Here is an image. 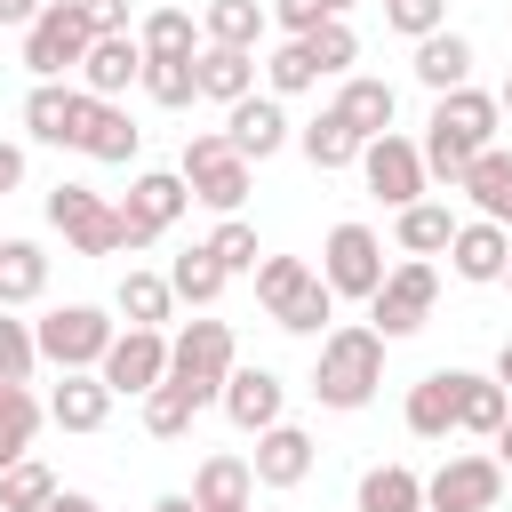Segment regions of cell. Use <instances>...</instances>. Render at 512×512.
<instances>
[{"label":"cell","instance_id":"e0dca14e","mask_svg":"<svg viewBox=\"0 0 512 512\" xmlns=\"http://www.w3.org/2000/svg\"><path fill=\"white\" fill-rule=\"evenodd\" d=\"M504 264H512V224H496V216L456 224V240H448V272H456V280L496 288V280H504Z\"/></svg>","mask_w":512,"mask_h":512},{"label":"cell","instance_id":"9a60e30c","mask_svg":"<svg viewBox=\"0 0 512 512\" xmlns=\"http://www.w3.org/2000/svg\"><path fill=\"white\" fill-rule=\"evenodd\" d=\"M80 112H88V88H72V80H32V96H24V136L72 152V144H80Z\"/></svg>","mask_w":512,"mask_h":512},{"label":"cell","instance_id":"d6a6232c","mask_svg":"<svg viewBox=\"0 0 512 512\" xmlns=\"http://www.w3.org/2000/svg\"><path fill=\"white\" fill-rule=\"evenodd\" d=\"M136 40H144V56H200V48H208L200 16H192V8H176V0H168V8H152V16L136 24Z\"/></svg>","mask_w":512,"mask_h":512},{"label":"cell","instance_id":"8992f818","mask_svg":"<svg viewBox=\"0 0 512 512\" xmlns=\"http://www.w3.org/2000/svg\"><path fill=\"white\" fill-rule=\"evenodd\" d=\"M32 336H40V360L48 368H104V352H112V312L104 304H56V312H40L32 320Z\"/></svg>","mask_w":512,"mask_h":512},{"label":"cell","instance_id":"f1b7e54d","mask_svg":"<svg viewBox=\"0 0 512 512\" xmlns=\"http://www.w3.org/2000/svg\"><path fill=\"white\" fill-rule=\"evenodd\" d=\"M48 296V248L40 240H0V312Z\"/></svg>","mask_w":512,"mask_h":512},{"label":"cell","instance_id":"db71d44e","mask_svg":"<svg viewBox=\"0 0 512 512\" xmlns=\"http://www.w3.org/2000/svg\"><path fill=\"white\" fill-rule=\"evenodd\" d=\"M496 464L512 472V416H504V432H496Z\"/></svg>","mask_w":512,"mask_h":512},{"label":"cell","instance_id":"11a10c76","mask_svg":"<svg viewBox=\"0 0 512 512\" xmlns=\"http://www.w3.org/2000/svg\"><path fill=\"white\" fill-rule=\"evenodd\" d=\"M496 384L512 392V336H504V352H496Z\"/></svg>","mask_w":512,"mask_h":512},{"label":"cell","instance_id":"74e56055","mask_svg":"<svg viewBox=\"0 0 512 512\" xmlns=\"http://www.w3.org/2000/svg\"><path fill=\"white\" fill-rule=\"evenodd\" d=\"M152 104H168V112H184L192 96H200V64L192 56H144V80H136Z\"/></svg>","mask_w":512,"mask_h":512},{"label":"cell","instance_id":"603a6c76","mask_svg":"<svg viewBox=\"0 0 512 512\" xmlns=\"http://www.w3.org/2000/svg\"><path fill=\"white\" fill-rule=\"evenodd\" d=\"M504 416H512V392H504L496 376H472V368H456V432H472V440H496V432H504Z\"/></svg>","mask_w":512,"mask_h":512},{"label":"cell","instance_id":"7c38bea8","mask_svg":"<svg viewBox=\"0 0 512 512\" xmlns=\"http://www.w3.org/2000/svg\"><path fill=\"white\" fill-rule=\"evenodd\" d=\"M384 272H392V264H384V240H376L368 224H336V232L320 240V280H328L336 296H360V304H368V296L384 288Z\"/></svg>","mask_w":512,"mask_h":512},{"label":"cell","instance_id":"2e32d148","mask_svg":"<svg viewBox=\"0 0 512 512\" xmlns=\"http://www.w3.org/2000/svg\"><path fill=\"white\" fill-rule=\"evenodd\" d=\"M136 144H144V128L128 120V104L120 96H88V112H80V160H96V168H128L136 160Z\"/></svg>","mask_w":512,"mask_h":512},{"label":"cell","instance_id":"277c9868","mask_svg":"<svg viewBox=\"0 0 512 512\" xmlns=\"http://www.w3.org/2000/svg\"><path fill=\"white\" fill-rule=\"evenodd\" d=\"M176 168H184L192 200H200V208H216V216H240V200H248V184H256V160H240L224 128L184 136V160H176Z\"/></svg>","mask_w":512,"mask_h":512},{"label":"cell","instance_id":"30bf717a","mask_svg":"<svg viewBox=\"0 0 512 512\" xmlns=\"http://www.w3.org/2000/svg\"><path fill=\"white\" fill-rule=\"evenodd\" d=\"M360 176H368V192L400 216L408 200H424V184H432V168H424V144H408V136H368L360 144Z\"/></svg>","mask_w":512,"mask_h":512},{"label":"cell","instance_id":"9f6ffc18","mask_svg":"<svg viewBox=\"0 0 512 512\" xmlns=\"http://www.w3.org/2000/svg\"><path fill=\"white\" fill-rule=\"evenodd\" d=\"M496 104H504V120H512V80H504V88H496Z\"/></svg>","mask_w":512,"mask_h":512},{"label":"cell","instance_id":"ab89813d","mask_svg":"<svg viewBox=\"0 0 512 512\" xmlns=\"http://www.w3.org/2000/svg\"><path fill=\"white\" fill-rule=\"evenodd\" d=\"M192 416H200V400H192L176 376H160V384L144 392V432H152V440H184V432H192Z\"/></svg>","mask_w":512,"mask_h":512},{"label":"cell","instance_id":"f35d334b","mask_svg":"<svg viewBox=\"0 0 512 512\" xmlns=\"http://www.w3.org/2000/svg\"><path fill=\"white\" fill-rule=\"evenodd\" d=\"M224 280H232V272L208 256V240H200V248H184V256L168 264V288H176V304H216V296H224Z\"/></svg>","mask_w":512,"mask_h":512},{"label":"cell","instance_id":"4316f807","mask_svg":"<svg viewBox=\"0 0 512 512\" xmlns=\"http://www.w3.org/2000/svg\"><path fill=\"white\" fill-rule=\"evenodd\" d=\"M192 64H200V96H208V104H240V96H256V48H216V40H208Z\"/></svg>","mask_w":512,"mask_h":512},{"label":"cell","instance_id":"484cf974","mask_svg":"<svg viewBox=\"0 0 512 512\" xmlns=\"http://www.w3.org/2000/svg\"><path fill=\"white\" fill-rule=\"evenodd\" d=\"M416 80H424L432 96L464 88V80H472V40H464V32H448V24H440V32H424V40H416Z\"/></svg>","mask_w":512,"mask_h":512},{"label":"cell","instance_id":"d6986e66","mask_svg":"<svg viewBox=\"0 0 512 512\" xmlns=\"http://www.w3.org/2000/svg\"><path fill=\"white\" fill-rule=\"evenodd\" d=\"M112 400H120V392H112L96 368H64V384L48 392V424H56V432H104Z\"/></svg>","mask_w":512,"mask_h":512},{"label":"cell","instance_id":"7a4b0ae2","mask_svg":"<svg viewBox=\"0 0 512 512\" xmlns=\"http://www.w3.org/2000/svg\"><path fill=\"white\" fill-rule=\"evenodd\" d=\"M384 384V336L376 328H328L320 336V360H312V400L320 408H368Z\"/></svg>","mask_w":512,"mask_h":512},{"label":"cell","instance_id":"8d00e7d4","mask_svg":"<svg viewBox=\"0 0 512 512\" xmlns=\"http://www.w3.org/2000/svg\"><path fill=\"white\" fill-rule=\"evenodd\" d=\"M40 400H32V384H0V472L16 464V456H32V432H40Z\"/></svg>","mask_w":512,"mask_h":512},{"label":"cell","instance_id":"681fc988","mask_svg":"<svg viewBox=\"0 0 512 512\" xmlns=\"http://www.w3.org/2000/svg\"><path fill=\"white\" fill-rule=\"evenodd\" d=\"M40 8H48V0H0V24H8V32H24Z\"/></svg>","mask_w":512,"mask_h":512},{"label":"cell","instance_id":"7402d4cb","mask_svg":"<svg viewBox=\"0 0 512 512\" xmlns=\"http://www.w3.org/2000/svg\"><path fill=\"white\" fill-rule=\"evenodd\" d=\"M136 80H144V40L136 32H104L88 48V64H80V88L88 96H128Z\"/></svg>","mask_w":512,"mask_h":512},{"label":"cell","instance_id":"52a82bcc","mask_svg":"<svg viewBox=\"0 0 512 512\" xmlns=\"http://www.w3.org/2000/svg\"><path fill=\"white\" fill-rule=\"evenodd\" d=\"M240 368V352H232V328L224 320H184V336H168V376L208 408V400H224V376Z\"/></svg>","mask_w":512,"mask_h":512},{"label":"cell","instance_id":"f546056e","mask_svg":"<svg viewBox=\"0 0 512 512\" xmlns=\"http://www.w3.org/2000/svg\"><path fill=\"white\" fill-rule=\"evenodd\" d=\"M392 240H400V256H448V240H456L448 200H408V208L392 216Z\"/></svg>","mask_w":512,"mask_h":512},{"label":"cell","instance_id":"ee69618b","mask_svg":"<svg viewBox=\"0 0 512 512\" xmlns=\"http://www.w3.org/2000/svg\"><path fill=\"white\" fill-rule=\"evenodd\" d=\"M208 256H216L224 272H256V264H264V248H256V224H248V216H224V224L208 232Z\"/></svg>","mask_w":512,"mask_h":512},{"label":"cell","instance_id":"3957f363","mask_svg":"<svg viewBox=\"0 0 512 512\" xmlns=\"http://www.w3.org/2000/svg\"><path fill=\"white\" fill-rule=\"evenodd\" d=\"M256 304H264L272 328H288V336H328V320H336V288H328L304 256H264V264H256Z\"/></svg>","mask_w":512,"mask_h":512},{"label":"cell","instance_id":"816d5d0a","mask_svg":"<svg viewBox=\"0 0 512 512\" xmlns=\"http://www.w3.org/2000/svg\"><path fill=\"white\" fill-rule=\"evenodd\" d=\"M48 512H104V504H96V496H80V488H56V496H48Z\"/></svg>","mask_w":512,"mask_h":512},{"label":"cell","instance_id":"f6af8a7d","mask_svg":"<svg viewBox=\"0 0 512 512\" xmlns=\"http://www.w3.org/2000/svg\"><path fill=\"white\" fill-rule=\"evenodd\" d=\"M32 368H40L32 320H8V312H0V384H32Z\"/></svg>","mask_w":512,"mask_h":512},{"label":"cell","instance_id":"44dd1931","mask_svg":"<svg viewBox=\"0 0 512 512\" xmlns=\"http://www.w3.org/2000/svg\"><path fill=\"white\" fill-rule=\"evenodd\" d=\"M256 488H304L312 480V432L304 424H272V432H256Z\"/></svg>","mask_w":512,"mask_h":512},{"label":"cell","instance_id":"1f68e13d","mask_svg":"<svg viewBox=\"0 0 512 512\" xmlns=\"http://www.w3.org/2000/svg\"><path fill=\"white\" fill-rule=\"evenodd\" d=\"M352 512H424V480H416L408 464H368Z\"/></svg>","mask_w":512,"mask_h":512},{"label":"cell","instance_id":"f5cc1de1","mask_svg":"<svg viewBox=\"0 0 512 512\" xmlns=\"http://www.w3.org/2000/svg\"><path fill=\"white\" fill-rule=\"evenodd\" d=\"M152 512H200V496H160Z\"/></svg>","mask_w":512,"mask_h":512},{"label":"cell","instance_id":"ba28073f","mask_svg":"<svg viewBox=\"0 0 512 512\" xmlns=\"http://www.w3.org/2000/svg\"><path fill=\"white\" fill-rule=\"evenodd\" d=\"M432 304H440V272H432V256H408V264H392L384 272V288L368 296V328L392 344V336H416L424 320H432Z\"/></svg>","mask_w":512,"mask_h":512},{"label":"cell","instance_id":"836d02e7","mask_svg":"<svg viewBox=\"0 0 512 512\" xmlns=\"http://www.w3.org/2000/svg\"><path fill=\"white\" fill-rule=\"evenodd\" d=\"M168 304H176L168 272H120V288H112V312H120L128 328H160V320H168Z\"/></svg>","mask_w":512,"mask_h":512},{"label":"cell","instance_id":"7bdbcfd3","mask_svg":"<svg viewBox=\"0 0 512 512\" xmlns=\"http://www.w3.org/2000/svg\"><path fill=\"white\" fill-rule=\"evenodd\" d=\"M264 88H272V96H304V88H320L312 48H304V40H280V48L264 56Z\"/></svg>","mask_w":512,"mask_h":512},{"label":"cell","instance_id":"c3c4849f","mask_svg":"<svg viewBox=\"0 0 512 512\" xmlns=\"http://www.w3.org/2000/svg\"><path fill=\"white\" fill-rule=\"evenodd\" d=\"M80 16H88L96 40H104V32H136V24H128V0H80Z\"/></svg>","mask_w":512,"mask_h":512},{"label":"cell","instance_id":"6da1fadb","mask_svg":"<svg viewBox=\"0 0 512 512\" xmlns=\"http://www.w3.org/2000/svg\"><path fill=\"white\" fill-rule=\"evenodd\" d=\"M496 128H504V104L488 96V88H448V96H432V120H424V168L456 192L464 184V168L496 144Z\"/></svg>","mask_w":512,"mask_h":512},{"label":"cell","instance_id":"d4e9b609","mask_svg":"<svg viewBox=\"0 0 512 512\" xmlns=\"http://www.w3.org/2000/svg\"><path fill=\"white\" fill-rule=\"evenodd\" d=\"M192 496H200V512H240V504H256V464L248 456H200Z\"/></svg>","mask_w":512,"mask_h":512},{"label":"cell","instance_id":"d590c367","mask_svg":"<svg viewBox=\"0 0 512 512\" xmlns=\"http://www.w3.org/2000/svg\"><path fill=\"white\" fill-rule=\"evenodd\" d=\"M456 192H472V208H480V216L512 224V152H496V144H488V152L464 168V184H456Z\"/></svg>","mask_w":512,"mask_h":512},{"label":"cell","instance_id":"83f0119b","mask_svg":"<svg viewBox=\"0 0 512 512\" xmlns=\"http://www.w3.org/2000/svg\"><path fill=\"white\" fill-rule=\"evenodd\" d=\"M360 144H368V136H360V128H352L336 104H328L320 120H304V128H296V152H304L320 176H328V168H352V160H360Z\"/></svg>","mask_w":512,"mask_h":512},{"label":"cell","instance_id":"6f0895ef","mask_svg":"<svg viewBox=\"0 0 512 512\" xmlns=\"http://www.w3.org/2000/svg\"><path fill=\"white\" fill-rule=\"evenodd\" d=\"M328 8H336V16H352V8H360V0H328Z\"/></svg>","mask_w":512,"mask_h":512},{"label":"cell","instance_id":"91938a15","mask_svg":"<svg viewBox=\"0 0 512 512\" xmlns=\"http://www.w3.org/2000/svg\"><path fill=\"white\" fill-rule=\"evenodd\" d=\"M240 512H256V504H240Z\"/></svg>","mask_w":512,"mask_h":512},{"label":"cell","instance_id":"5b68a950","mask_svg":"<svg viewBox=\"0 0 512 512\" xmlns=\"http://www.w3.org/2000/svg\"><path fill=\"white\" fill-rule=\"evenodd\" d=\"M88 48H96V32H88L80 0H48V8L24 24V72H32V80H64V72H80Z\"/></svg>","mask_w":512,"mask_h":512},{"label":"cell","instance_id":"cb8c5ba5","mask_svg":"<svg viewBox=\"0 0 512 512\" xmlns=\"http://www.w3.org/2000/svg\"><path fill=\"white\" fill-rule=\"evenodd\" d=\"M400 416H408V432H416V440H448V432H456V368H432V376H416Z\"/></svg>","mask_w":512,"mask_h":512},{"label":"cell","instance_id":"bcb514c9","mask_svg":"<svg viewBox=\"0 0 512 512\" xmlns=\"http://www.w3.org/2000/svg\"><path fill=\"white\" fill-rule=\"evenodd\" d=\"M384 24H392L400 40H424V32L448 24V0H384Z\"/></svg>","mask_w":512,"mask_h":512},{"label":"cell","instance_id":"8fae6325","mask_svg":"<svg viewBox=\"0 0 512 512\" xmlns=\"http://www.w3.org/2000/svg\"><path fill=\"white\" fill-rule=\"evenodd\" d=\"M184 208H192L184 168H144V176L128 184V200H120V232H128V248H152Z\"/></svg>","mask_w":512,"mask_h":512},{"label":"cell","instance_id":"f907efd6","mask_svg":"<svg viewBox=\"0 0 512 512\" xmlns=\"http://www.w3.org/2000/svg\"><path fill=\"white\" fill-rule=\"evenodd\" d=\"M16 184H24V152H16V144H0V192H16Z\"/></svg>","mask_w":512,"mask_h":512},{"label":"cell","instance_id":"680465c9","mask_svg":"<svg viewBox=\"0 0 512 512\" xmlns=\"http://www.w3.org/2000/svg\"><path fill=\"white\" fill-rule=\"evenodd\" d=\"M496 288H512V264H504V280H496Z\"/></svg>","mask_w":512,"mask_h":512},{"label":"cell","instance_id":"ac0fdd59","mask_svg":"<svg viewBox=\"0 0 512 512\" xmlns=\"http://www.w3.org/2000/svg\"><path fill=\"white\" fill-rule=\"evenodd\" d=\"M280 104H288V96H272V88H264V96H240V104H224V136H232V152H240V160H272V152L296 136Z\"/></svg>","mask_w":512,"mask_h":512},{"label":"cell","instance_id":"60d3db41","mask_svg":"<svg viewBox=\"0 0 512 512\" xmlns=\"http://www.w3.org/2000/svg\"><path fill=\"white\" fill-rule=\"evenodd\" d=\"M48 496H56V472L40 456H16L0 472V512H48Z\"/></svg>","mask_w":512,"mask_h":512},{"label":"cell","instance_id":"b9f144b4","mask_svg":"<svg viewBox=\"0 0 512 512\" xmlns=\"http://www.w3.org/2000/svg\"><path fill=\"white\" fill-rule=\"evenodd\" d=\"M304 48H312V64H320V80H344V72L360 64V32H352L344 16H328L320 32H304Z\"/></svg>","mask_w":512,"mask_h":512},{"label":"cell","instance_id":"9c48e42d","mask_svg":"<svg viewBox=\"0 0 512 512\" xmlns=\"http://www.w3.org/2000/svg\"><path fill=\"white\" fill-rule=\"evenodd\" d=\"M48 224L64 232L72 256H120V248H128L120 208H112L104 192H88V184H56V192H48Z\"/></svg>","mask_w":512,"mask_h":512},{"label":"cell","instance_id":"5bb4252c","mask_svg":"<svg viewBox=\"0 0 512 512\" xmlns=\"http://www.w3.org/2000/svg\"><path fill=\"white\" fill-rule=\"evenodd\" d=\"M120 400H144L160 376H168V336L160 328H120L112 336V352H104V368H96Z\"/></svg>","mask_w":512,"mask_h":512},{"label":"cell","instance_id":"ffe728a7","mask_svg":"<svg viewBox=\"0 0 512 512\" xmlns=\"http://www.w3.org/2000/svg\"><path fill=\"white\" fill-rule=\"evenodd\" d=\"M216 408H224L240 432H272V424H280V408H288V384H280L272 368H232Z\"/></svg>","mask_w":512,"mask_h":512},{"label":"cell","instance_id":"e575fe53","mask_svg":"<svg viewBox=\"0 0 512 512\" xmlns=\"http://www.w3.org/2000/svg\"><path fill=\"white\" fill-rule=\"evenodd\" d=\"M264 24H272L264 0H208V8H200V32H208L216 48H256Z\"/></svg>","mask_w":512,"mask_h":512},{"label":"cell","instance_id":"4fadbf2b","mask_svg":"<svg viewBox=\"0 0 512 512\" xmlns=\"http://www.w3.org/2000/svg\"><path fill=\"white\" fill-rule=\"evenodd\" d=\"M496 496H504L496 448H488V456H448V464L424 480V512H496Z\"/></svg>","mask_w":512,"mask_h":512},{"label":"cell","instance_id":"4dcf8cb0","mask_svg":"<svg viewBox=\"0 0 512 512\" xmlns=\"http://www.w3.org/2000/svg\"><path fill=\"white\" fill-rule=\"evenodd\" d=\"M336 112H344L360 136H384V128H392V112H400V96H392V80L344 72V88H336Z\"/></svg>","mask_w":512,"mask_h":512},{"label":"cell","instance_id":"7dc6e473","mask_svg":"<svg viewBox=\"0 0 512 512\" xmlns=\"http://www.w3.org/2000/svg\"><path fill=\"white\" fill-rule=\"evenodd\" d=\"M328 16H336V8H328V0H272V24H280V32H288V40H304V32H320V24H328Z\"/></svg>","mask_w":512,"mask_h":512}]
</instances>
